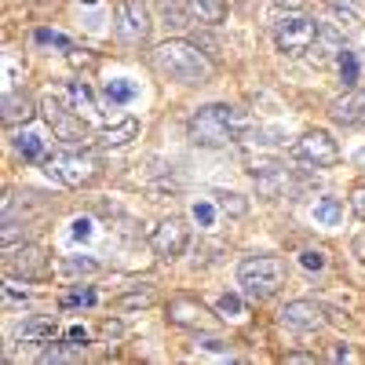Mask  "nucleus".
<instances>
[{"label":"nucleus","mask_w":365,"mask_h":365,"mask_svg":"<svg viewBox=\"0 0 365 365\" xmlns=\"http://www.w3.org/2000/svg\"><path fill=\"white\" fill-rule=\"evenodd\" d=\"M150 26V11L139 0H113V34L120 44H146Z\"/></svg>","instance_id":"obj_6"},{"label":"nucleus","mask_w":365,"mask_h":365,"mask_svg":"<svg viewBox=\"0 0 365 365\" xmlns=\"http://www.w3.org/2000/svg\"><path fill=\"white\" fill-rule=\"evenodd\" d=\"M44 172L55 175L63 187H88L103 175V161L88 150H66V154H55L44 161Z\"/></svg>","instance_id":"obj_4"},{"label":"nucleus","mask_w":365,"mask_h":365,"mask_svg":"<svg viewBox=\"0 0 365 365\" xmlns=\"http://www.w3.org/2000/svg\"><path fill=\"white\" fill-rule=\"evenodd\" d=\"M91 303H96V292L91 289H77V292H66L63 296V307L70 311V307H91Z\"/></svg>","instance_id":"obj_27"},{"label":"nucleus","mask_w":365,"mask_h":365,"mask_svg":"<svg viewBox=\"0 0 365 365\" xmlns=\"http://www.w3.org/2000/svg\"><path fill=\"white\" fill-rule=\"evenodd\" d=\"M212 197H216V208H220V212H227V216H245V212H249V201L241 197V194H227V190H216Z\"/></svg>","instance_id":"obj_22"},{"label":"nucleus","mask_w":365,"mask_h":365,"mask_svg":"<svg viewBox=\"0 0 365 365\" xmlns=\"http://www.w3.org/2000/svg\"><path fill=\"white\" fill-rule=\"evenodd\" d=\"M150 303H154V292H132V296H120L117 299V307H150Z\"/></svg>","instance_id":"obj_30"},{"label":"nucleus","mask_w":365,"mask_h":365,"mask_svg":"<svg viewBox=\"0 0 365 365\" xmlns=\"http://www.w3.org/2000/svg\"><path fill=\"white\" fill-rule=\"evenodd\" d=\"M285 361H314V354H303V351H292V354H285Z\"/></svg>","instance_id":"obj_39"},{"label":"nucleus","mask_w":365,"mask_h":365,"mask_svg":"<svg viewBox=\"0 0 365 365\" xmlns=\"http://www.w3.org/2000/svg\"><path fill=\"white\" fill-rule=\"evenodd\" d=\"M168 322L182 325V329H201V325H208V311L194 296H172L168 299Z\"/></svg>","instance_id":"obj_12"},{"label":"nucleus","mask_w":365,"mask_h":365,"mask_svg":"<svg viewBox=\"0 0 365 365\" xmlns=\"http://www.w3.org/2000/svg\"><path fill=\"white\" fill-rule=\"evenodd\" d=\"M81 358H84V344H73V340L66 336L63 344H51V340H48V347L41 351L37 361H41V365H77Z\"/></svg>","instance_id":"obj_17"},{"label":"nucleus","mask_w":365,"mask_h":365,"mask_svg":"<svg viewBox=\"0 0 365 365\" xmlns=\"http://www.w3.org/2000/svg\"><path fill=\"white\" fill-rule=\"evenodd\" d=\"M314 220L325 223V227H336V223L344 220V201H336V197L318 201V205H314Z\"/></svg>","instance_id":"obj_21"},{"label":"nucleus","mask_w":365,"mask_h":365,"mask_svg":"<svg viewBox=\"0 0 365 365\" xmlns=\"http://www.w3.org/2000/svg\"><path fill=\"white\" fill-rule=\"evenodd\" d=\"M274 8H285V11H303V4H307V0H270Z\"/></svg>","instance_id":"obj_35"},{"label":"nucleus","mask_w":365,"mask_h":365,"mask_svg":"<svg viewBox=\"0 0 365 365\" xmlns=\"http://www.w3.org/2000/svg\"><path fill=\"white\" fill-rule=\"evenodd\" d=\"M201 347H208V351H227V340H216V336H205V340H201Z\"/></svg>","instance_id":"obj_36"},{"label":"nucleus","mask_w":365,"mask_h":365,"mask_svg":"<svg viewBox=\"0 0 365 365\" xmlns=\"http://www.w3.org/2000/svg\"><path fill=\"white\" fill-rule=\"evenodd\" d=\"M37 44H55L63 51H73V41H66L63 34H51V29H37Z\"/></svg>","instance_id":"obj_29"},{"label":"nucleus","mask_w":365,"mask_h":365,"mask_svg":"<svg viewBox=\"0 0 365 365\" xmlns=\"http://www.w3.org/2000/svg\"><path fill=\"white\" fill-rule=\"evenodd\" d=\"M332 358H336V361H340V358H354V354H351L347 347H332Z\"/></svg>","instance_id":"obj_41"},{"label":"nucleus","mask_w":365,"mask_h":365,"mask_svg":"<svg viewBox=\"0 0 365 365\" xmlns=\"http://www.w3.org/2000/svg\"><path fill=\"white\" fill-rule=\"evenodd\" d=\"M161 11H165V19H168V26H187V15H182L172 0H161Z\"/></svg>","instance_id":"obj_31"},{"label":"nucleus","mask_w":365,"mask_h":365,"mask_svg":"<svg viewBox=\"0 0 365 365\" xmlns=\"http://www.w3.org/2000/svg\"><path fill=\"white\" fill-rule=\"evenodd\" d=\"M237 282H241V292L249 299L263 303L285 285V263L278 256H249L237 267Z\"/></svg>","instance_id":"obj_3"},{"label":"nucleus","mask_w":365,"mask_h":365,"mask_svg":"<svg viewBox=\"0 0 365 365\" xmlns=\"http://www.w3.org/2000/svg\"><path fill=\"white\" fill-rule=\"evenodd\" d=\"M187 8L208 26H220L227 19V0H187Z\"/></svg>","instance_id":"obj_19"},{"label":"nucleus","mask_w":365,"mask_h":365,"mask_svg":"<svg viewBox=\"0 0 365 365\" xmlns=\"http://www.w3.org/2000/svg\"><path fill=\"white\" fill-rule=\"evenodd\" d=\"M340 81H344V88L358 84V58H354V51H340Z\"/></svg>","instance_id":"obj_25"},{"label":"nucleus","mask_w":365,"mask_h":365,"mask_svg":"<svg viewBox=\"0 0 365 365\" xmlns=\"http://www.w3.org/2000/svg\"><path fill=\"white\" fill-rule=\"evenodd\" d=\"M73 234H77V237H88V234H91V223H88V220H77V223H73Z\"/></svg>","instance_id":"obj_38"},{"label":"nucleus","mask_w":365,"mask_h":365,"mask_svg":"<svg viewBox=\"0 0 365 365\" xmlns=\"http://www.w3.org/2000/svg\"><path fill=\"white\" fill-rule=\"evenodd\" d=\"M354 252L365 259V234H361V237H354Z\"/></svg>","instance_id":"obj_42"},{"label":"nucleus","mask_w":365,"mask_h":365,"mask_svg":"<svg viewBox=\"0 0 365 365\" xmlns=\"http://www.w3.org/2000/svg\"><path fill=\"white\" fill-rule=\"evenodd\" d=\"M329 15H336L340 22V29H347V34H354V29H361V11H358V4L354 0H329V8H325Z\"/></svg>","instance_id":"obj_18"},{"label":"nucleus","mask_w":365,"mask_h":365,"mask_svg":"<svg viewBox=\"0 0 365 365\" xmlns=\"http://www.w3.org/2000/svg\"><path fill=\"white\" fill-rule=\"evenodd\" d=\"M351 208L358 212V220H365V187H354V194H351Z\"/></svg>","instance_id":"obj_34"},{"label":"nucleus","mask_w":365,"mask_h":365,"mask_svg":"<svg viewBox=\"0 0 365 365\" xmlns=\"http://www.w3.org/2000/svg\"><path fill=\"white\" fill-rule=\"evenodd\" d=\"M150 63H154V70L161 77L179 81V84H205L216 73V63H212L194 41H165V44L154 48Z\"/></svg>","instance_id":"obj_1"},{"label":"nucleus","mask_w":365,"mask_h":365,"mask_svg":"<svg viewBox=\"0 0 365 365\" xmlns=\"http://www.w3.org/2000/svg\"><path fill=\"white\" fill-rule=\"evenodd\" d=\"M194 220H197L201 227H212L216 212H212V205H208V201H197V205H194Z\"/></svg>","instance_id":"obj_32"},{"label":"nucleus","mask_w":365,"mask_h":365,"mask_svg":"<svg viewBox=\"0 0 365 365\" xmlns=\"http://www.w3.org/2000/svg\"><path fill=\"white\" fill-rule=\"evenodd\" d=\"M299 263L307 267V270H322V267H325V252H314V249H307V252L299 256Z\"/></svg>","instance_id":"obj_33"},{"label":"nucleus","mask_w":365,"mask_h":365,"mask_svg":"<svg viewBox=\"0 0 365 365\" xmlns=\"http://www.w3.org/2000/svg\"><path fill=\"white\" fill-rule=\"evenodd\" d=\"M55 332H58L55 318H29L15 329V340L19 344H48V340H55Z\"/></svg>","instance_id":"obj_16"},{"label":"nucleus","mask_w":365,"mask_h":365,"mask_svg":"<svg viewBox=\"0 0 365 365\" xmlns=\"http://www.w3.org/2000/svg\"><path fill=\"white\" fill-rule=\"evenodd\" d=\"M0 117H4V125H29L37 117V106L26 91H8L4 103H0Z\"/></svg>","instance_id":"obj_13"},{"label":"nucleus","mask_w":365,"mask_h":365,"mask_svg":"<svg viewBox=\"0 0 365 365\" xmlns=\"http://www.w3.org/2000/svg\"><path fill=\"white\" fill-rule=\"evenodd\" d=\"M282 325H289L292 332H314V329L325 325V311L311 299H292L282 311Z\"/></svg>","instance_id":"obj_11"},{"label":"nucleus","mask_w":365,"mask_h":365,"mask_svg":"<svg viewBox=\"0 0 365 365\" xmlns=\"http://www.w3.org/2000/svg\"><path fill=\"white\" fill-rule=\"evenodd\" d=\"M216 311H220V318H237V314H241V296H234V292L220 296Z\"/></svg>","instance_id":"obj_28"},{"label":"nucleus","mask_w":365,"mask_h":365,"mask_svg":"<svg viewBox=\"0 0 365 365\" xmlns=\"http://www.w3.org/2000/svg\"><path fill=\"white\" fill-rule=\"evenodd\" d=\"M120 332H125V329H120V322H106L103 325V336L110 340V336H120Z\"/></svg>","instance_id":"obj_37"},{"label":"nucleus","mask_w":365,"mask_h":365,"mask_svg":"<svg viewBox=\"0 0 365 365\" xmlns=\"http://www.w3.org/2000/svg\"><path fill=\"white\" fill-rule=\"evenodd\" d=\"M187 241H190V227L182 223V220H161L154 227V234H150V245H154V252L161 259H175L182 256V249H187Z\"/></svg>","instance_id":"obj_10"},{"label":"nucleus","mask_w":365,"mask_h":365,"mask_svg":"<svg viewBox=\"0 0 365 365\" xmlns=\"http://www.w3.org/2000/svg\"><path fill=\"white\" fill-rule=\"evenodd\" d=\"M19 154L26 158V161H48V154H44V139L41 135H22L19 139Z\"/></svg>","instance_id":"obj_23"},{"label":"nucleus","mask_w":365,"mask_h":365,"mask_svg":"<svg viewBox=\"0 0 365 365\" xmlns=\"http://www.w3.org/2000/svg\"><path fill=\"white\" fill-rule=\"evenodd\" d=\"M296 154L307 165H314V168H332L340 161V146H336V139H332L329 132L314 128V132H307L296 143Z\"/></svg>","instance_id":"obj_9"},{"label":"nucleus","mask_w":365,"mask_h":365,"mask_svg":"<svg viewBox=\"0 0 365 365\" xmlns=\"http://www.w3.org/2000/svg\"><path fill=\"white\" fill-rule=\"evenodd\" d=\"M4 270L8 278H22V282H41L48 274V252L41 245H19L8 249L4 256Z\"/></svg>","instance_id":"obj_8"},{"label":"nucleus","mask_w":365,"mask_h":365,"mask_svg":"<svg viewBox=\"0 0 365 365\" xmlns=\"http://www.w3.org/2000/svg\"><path fill=\"white\" fill-rule=\"evenodd\" d=\"M332 120H336V125H361L365 120V91H347L344 99H336L332 103Z\"/></svg>","instance_id":"obj_14"},{"label":"nucleus","mask_w":365,"mask_h":365,"mask_svg":"<svg viewBox=\"0 0 365 365\" xmlns=\"http://www.w3.org/2000/svg\"><path fill=\"white\" fill-rule=\"evenodd\" d=\"M66 336H70L73 344H84V340H88V336H84V329H70V332H66Z\"/></svg>","instance_id":"obj_40"},{"label":"nucleus","mask_w":365,"mask_h":365,"mask_svg":"<svg viewBox=\"0 0 365 365\" xmlns=\"http://www.w3.org/2000/svg\"><path fill=\"white\" fill-rule=\"evenodd\" d=\"M66 99H70V110L77 113H96V99H91V88L84 81H73L66 88Z\"/></svg>","instance_id":"obj_20"},{"label":"nucleus","mask_w":365,"mask_h":365,"mask_svg":"<svg viewBox=\"0 0 365 365\" xmlns=\"http://www.w3.org/2000/svg\"><path fill=\"white\" fill-rule=\"evenodd\" d=\"M135 135H139V120H135V117H125V120H117V125L103 128V132L96 135V146H103V150H120V146H128Z\"/></svg>","instance_id":"obj_15"},{"label":"nucleus","mask_w":365,"mask_h":365,"mask_svg":"<svg viewBox=\"0 0 365 365\" xmlns=\"http://www.w3.org/2000/svg\"><path fill=\"white\" fill-rule=\"evenodd\" d=\"M252 128V117L237 106H227V103H212V106H201L194 117H190V139L197 146H227V143H237Z\"/></svg>","instance_id":"obj_2"},{"label":"nucleus","mask_w":365,"mask_h":365,"mask_svg":"<svg viewBox=\"0 0 365 365\" xmlns=\"http://www.w3.org/2000/svg\"><path fill=\"white\" fill-rule=\"evenodd\" d=\"M318 34H322V26H318L314 19H307V15L296 11V15H289V19L278 22V29H274V41H278V48H282L285 55H303V51L314 48Z\"/></svg>","instance_id":"obj_7"},{"label":"nucleus","mask_w":365,"mask_h":365,"mask_svg":"<svg viewBox=\"0 0 365 365\" xmlns=\"http://www.w3.org/2000/svg\"><path fill=\"white\" fill-rule=\"evenodd\" d=\"M58 270L63 274H99L103 267L96 259H88V256H66L63 263H58Z\"/></svg>","instance_id":"obj_24"},{"label":"nucleus","mask_w":365,"mask_h":365,"mask_svg":"<svg viewBox=\"0 0 365 365\" xmlns=\"http://www.w3.org/2000/svg\"><path fill=\"white\" fill-rule=\"evenodd\" d=\"M41 113H44V120L51 125V132H55L58 143H66V146H73V150L88 146L91 132H88V120H84L77 110H70V106H63L58 99L48 96V99L41 103Z\"/></svg>","instance_id":"obj_5"},{"label":"nucleus","mask_w":365,"mask_h":365,"mask_svg":"<svg viewBox=\"0 0 365 365\" xmlns=\"http://www.w3.org/2000/svg\"><path fill=\"white\" fill-rule=\"evenodd\" d=\"M132 96H135V84H128V81H110V84H106V99L117 103V106L128 103Z\"/></svg>","instance_id":"obj_26"}]
</instances>
